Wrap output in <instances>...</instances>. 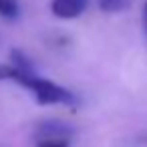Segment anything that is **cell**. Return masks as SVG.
Listing matches in <instances>:
<instances>
[{"label": "cell", "instance_id": "3", "mask_svg": "<svg viewBox=\"0 0 147 147\" xmlns=\"http://www.w3.org/2000/svg\"><path fill=\"white\" fill-rule=\"evenodd\" d=\"M73 127L63 121H45L36 127V137H71Z\"/></svg>", "mask_w": 147, "mask_h": 147}, {"label": "cell", "instance_id": "1", "mask_svg": "<svg viewBox=\"0 0 147 147\" xmlns=\"http://www.w3.org/2000/svg\"><path fill=\"white\" fill-rule=\"evenodd\" d=\"M14 81L20 83L22 87H26L28 91H32L40 105H71L75 101V95L69 89H65L49 79H42L36 73H16Z\"/></svg>", "mask_w": 147, "mask_h": 147}, {"label": "cell", "instance_id": "5", "mask_svg": "<svg viewBox=\"0 0 147 147\" xmlns=\"http://www.w3.org/2000/svg\"><path fill=\"white\" fill-rule=\"evenodd\" d=\"M36 147H71V137H36Z\"/></svg>", "mask_w": 147, "mask_h": 147}, {"label": "cell", "instance_id": "4", "mask_svg": "<svg viewBox=\"0 0 147 147\" xmlns=\"http://www.w3.org/2000/svg\"><path fill=\"white\" fill-rule=\"evenodd\" d=\"M20 6H18V0H0V16L6 18V20H14L18 18Z\"/></svg>", "mask_w": 147, "mask_h": 147}, {"label": "cell", "instance_id": "7", "mask_svg": "<svg viewBox=\"0 0 147 147\" xmlns=\"http://www.w3.org/2000/svg\"><path fill=\"white\" fill-rule=\"evenodd\" d=\"M0 79H16V69L12 65H0Z\"/></svg>", "mask_w": 147, "mask_h": 147}, {"label": "cell", "instance_id": "2", "mask_svg": "<svg viewBox=\"0 0 147 147\" xmlns=\"http://www.w3.org/2000/svg\"><path fill=\"white\" fill-rule=\"evenodd\" d=\"M87 8V0H53L51 2V10L57 18H77L85 12Z\"/></svg>", "mask_w": 147, "mask_h": 147}, {"label": "cell", "instance_id": "6", "mask_svg": "<svg viewBox=\"0 0 147 147\" xmlns=\"http://www.w3.org/2000/svg\"><path fill=\"white\" fill-rule=\"evenodd\" d=\"M99 6L105 12H121L129 8V0H99Z\"/></svg>", "mask_w": 147, "mask_h": 147}, {"label": "cell", "instance_id": "8", "mask_svg": "<svg viewBox=\"0 0 147 147\" xmlns=\"http://www.w3.org/2000/svg\"><path fill=\"white\" fill-rule=\"evenodd\" d=\"M145 22H147V4H145Z\"/></svg>", "mask_w": 147, "mask_h": 147}]
</instances>
